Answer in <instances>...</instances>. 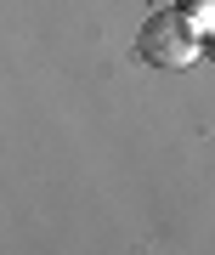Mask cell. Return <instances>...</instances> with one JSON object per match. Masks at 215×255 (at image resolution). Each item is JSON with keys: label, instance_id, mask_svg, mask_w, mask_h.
Returning a JSON list of instances; mask_svg holds the SVG:
<instances>
[{"label": "cell", "instance_id": "obj_1", "mask_svg": "<svg viewBox=\"0 0 215 255\" xmlns=\"http://www.w3.org/2000/svg\"><path fill=\"white\" fill-rule=\"evenodd\" d=\"M136 57L147 68H187V63L204 57V23L181 6L147 11V23L136 28Z\"/></svg>", "mask_w": 215, "mask_h": 255}, {"label": "cell", "instance_id": "obj_2", "mask_svg": "<svg viewBox=\"0 0 215 255\" xmlns=\"http://www.w3.org/2000/svg\"><path fill=\"white\" fill-rule=\"evenodd\" d=\"M176 6H181V11H193L198 23H204V17H215V0H176Z\"/></svg>", "mask_w": 215, "mask_h": 255}, {"label": "cell", "instance_id": "obj_3", "mask_svg": "<svg viewBox=\"0 0 215 255\" xmlns=\"http://www.w3.org/2000/svg\"><path fill=\"white\" fill-rule=\"evenodd\" d=\"M204 57L215 63V17H204Z\"/></svg>", "mask_w": 215, "mask_h": 255}]
</instances>
